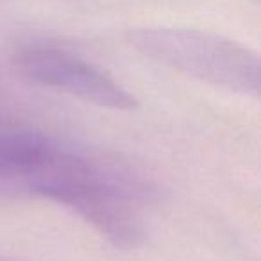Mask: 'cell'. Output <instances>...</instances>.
<instances>
[{
    "mask_svg": "<svg viewBox=\"0 0 261 261\" xmlns=\"http://www.w3.org/2000/svg\"><path fill=\"white\" fill-rule=\"evenodd\" d=\"M48 138L31 130H0V177L29 175L52 150Z\"/></svg>",
    "mask_w": 261,
    "mask_h": 261,
    "instance_id": "obj_4",
    "label": "cell"
},
{
    "mask_svg": "<svg viewBox=\"0 0 261 261\" xmlns=\"http://www.w3.org/2000/svg\"><path fill=\"white\" fill-rule=\"evenodd\" d=\"M0 2H2V0H0Z\"/></svg>",
    "mask_w": 261,
    "mask_h": 261,
    "instance_id": "obj_5",
    "label": "cell"
},
{
    "mask_svg": "<svg viewBox=\"0 0 261 261\" xmlns=\"http://www.w3.org/2000/svg\"><path fill=\"white\" fill-rule=\"evenodd\" d=\"M15 65L29 83L75 97L113 111H133L138 100L127 88L91 63L52 47H29L16 54Z\"/></svg>",
    "mask_w": 261,
    "mask_h": 261,
    "instance_id": "obj_3",
    "label": "cell"
},
{
    "mask_svg": "<svg viewBox=\"0 0 261 261\" xmlns=\"http://www.w3.org/2000/svg\"><path fill=\"white\" fill-rule=\"evenodd\" d=\"M38 195L79 215L113 245L130 249L143 238L133 200L145 195L147 182L118 163H102L56 147L27 175Z\"/></svg>",
    "mask_w": 261,
    "mask_h": 261,
    "instance_id": "obj_1",
    "label": "cell"
},
{
    "mask_svg": "<svg viewBox=\"0 0 261 261\" xmlns=\"http://www.w3.org/2000/svg\"><path fill=\"white\" fill-rule=\"evenodd\" d=\"M140 54L215 88L257 97L261 63L247 45L222 34L188 27L149 25L127 33Z\"/></svg>",
    "mask_w": 261,
    "mask_h": 261,
    "instance_id": "obj_2",
    "label": "cell"
}]
</instances>
